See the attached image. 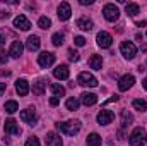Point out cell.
I'll use <instances>...</instances> for the list:
<instances>
[{"label": "cell", "mask_w": 147, "mask_h": 146, "mask_svg": "<svg viewBox=\"0 0 147 146\" xmlns=\"http://www.w3.org/2000/svg\"><path fill=\"white\" fill-rule=\"evenodd\" d=\"M57 129L67 136H75L80 131V122L79 120H67V122H60L57 124Z\"/></svg>", "instance_id": "6da1fadb"}, {"label": "cell", "mask_w": 147, "mask_h": 146, "mask_svg": "<svg viewBox=\"0 0 147 146\" xmlns=\"http://www.w3.org/2000/svg\"><path fill=\"white\" fill-rule=\"evenodd\" d=\"M146 141H147V134H146V131H144L142 127L134 129L132 134H130V138H128V143H130L132 146H142Z\"/></svg>", "instance_id": "7a4b0ae2"}, {"label": "cell", "mask_w": 147, "mask_h": 146, "mask_svg": "<svg viewBox=\"0 0 147 146\" xmlns=\"http://www.w3.org/2000/svg\"><path fill=\"white\" fill-rule=\"evenodd\" d=\"M103 14H105V19L110 21V23H115V21L120 17V10H118V7L113 5V3H106V5H105Z\"/></svg>", "instance_id": "3957f363"}, {"label": "cell", "mask_w": 147, "mask_h": 146, "mask_svg": "<svg viewBox=\"0 0 147 146\" xmlns=\"http://www.w3.org/2000/svg\"><path fill=\"white\" fill-rule=\"evenodd\" d=\"M79 84L87 86V88H96L98 86V79L89 72H80L79 74Z\"/></svg>", "instance_id": "277c9868"}, {"label": "cell", "mask_w": 147, "mask_h": 146, "mask_svg": "<svg viewBox=\"0 0 147 146\" xmlns=\"http://www.w3.org/2000/svg\"><path fill=\"white\" fill-rule=\"evenodd\" d=\"M120 50H121L123 57H127V59H134V57L137 55V46H135L132 41H123V43L120 45Z\"/></svg>", "instance_id": "5b68a950"}, {"label": "cell", "mask_w": 147, "mask_h": 146, "mask_svg": "<svg viewBox=\"0 0 147 146\" xmlns=\"http://www.w3.org/2000/svg\"><path fill=\"white\" fill-rule=\"evenodd\" d=\"M53 62H55V55H53L51 52H43V53H39V57H38V64H39L43 69L53 65Z\"/></svg>", "instance_id": "8992f818"}, {"label": "cell", "mask_w": 147, "mask_h": 146, "mask_svg": "<svg viewBox=\"0 0 147 146\" xmlns=\"http://www.w3.org/2000/svg\"><path fill=\"white\" fill-rule=\"evenodd\" d=\"M134 83H135V77H134L132 74H125V76L120 77V81H118V89H120V91H127V89H130V88L134 86Z\"/></svg>", "instance_id": "52a82bcc"}, {"label": "cell", "mask_w": 147, "mask_h": 146, "mask_svg": "<svg viewBox=\"0 0 147 146\" xmlns=\"http://www.w3.org/2000/svg\"><path fill=\"white\" fill-rule=\"evenodd\" d=\"M96 40H98V45H99L101 48H110L111 43H113V38H111V35H110V33H106V31L98 33Z\"/></svg>", "instance_id": "ba28073f"}, {"label": "cell", "mask_w": 147, "mask_h": 146, "mask_svg": "<svg viewBox=\"0 0 147 146\" xmlns=\"http://www.w3.org/2000/svg\"><path fill=\"white\" fill-rule=\"evenodd\" d=\"M14 26H16V28H19V29H22V31L31 29V23H29V19H28L24 14H19V16L14 19Z\"/></svg>", "instance_id": "9c48e42d"}, {"label": "cell", "mask_w": 147, "mask_h": 146, "mask_svg": "<svg viewBox=\"0 0 147 146\" xmlns=\"http://www.w3.org/2000/svg\"><path fill=\"white\" fill-rule=\"evenodd\" d=\"M5 132L7 134H14V136H19L21 134V127H19V124L14 119H7L5 120Z\"/></svg>", "instance_id": "30bf717a"}, {"label": "cell", "mask_w": 147, "mask_h": 146, "mask_svg": "<svg viewBox=\"0 0 147 146\" xmlns=\"http://www.w3.org/2000/svg\"><path fill=\"white\" fill-rule=\"evenodd\" d=\"M113 112L110 110H101L99 113H98V122H99V126H108L113 122Z\"/></svg>", "instance_id": "8fae6325"}, {"label": "cell", "mask_w": 147, "mask_h": 146, "mask_svg": "<svg viewBox=\"0 0 147 146\" xmlns=\"http://www.w3.org/2000/svg\"><path fill=\"white\" fill-rule=\"evenodd\" d=\"M70 14H72L70 3H69V2H62V3L58 5V17H60L62 21H67V19L70 17Z\"/></svg>", "instance_id": "7c38bea8"}, {"label": "cell", "mask_w": 147, "mask_h": 146, "mask_svg": "<svg viewBox=\"0 0 147 146\" xmlns=\"http://www.w3.org/2000/svg\"><path fill=\"white\" fill-rule=\"evenodd\" d=\"M21 119H22L24 122H29V124L36 122V110L33 108V107H28L26 110L21 112Z\"/></svg>", "instance_id": "4fadbf2b"}, {"label": "cell", "mask_w": 147, "mask_h": 146, "mask_svg": "<svg viewBox=\"0 0 147 146\" xmlns=\"http://www.w3.org/2000/svg\"><path fill=\"white\" fill-rule=\"evenodd\" d=\"M16 91L21 95V96H26L29 93V83L26 79H17L16 81Z\"/></svg>", "instance_id": "5bb4252c"}, {"label": "cell", "mask_w": 147, "mask_h": 146, "mask_svg": "<svg viewBox=\"0 0 147 146\" xmlns=\"http://www.w3.org/2000/svg\"><path fill=\"white\" fill-rule=\"evenodd\" d=\"M80 102H82L86 107H91V105H96L98 96H96L94 93H82V95H80Z\"/></svg>", "instance_id": "9a60e30c"}, {"label": "cell", "mask_w": 147, "mask_h": 146, "mask_svg": "<svg viewBox=\"0 0 147 146\" xmlns=\"http://www.w3.org/2000/svg\"><path fill=\"white\" fill-rule=\"evenodd\" d=\"M62 138L55 132H48L46 134V146H62Z\"/></svg>", "instance_id": "2e32d148"}, {"label": "cell", "mask_w": 147, "mask_h": 146, "mask_svg": "<svg viewBox=\"0 0 147 146\" xmlns=\"http://www.w3.org/2000/svg\"><path fill=\"white\" fill-rule=\"evenodd\" d=\"M69 74H70V71H69L67 65H58V67L53 71V76H55L57 79H69Z\"/></svg>", "instance_id": "e0dca14e"}, {"label": "cell", "mask_w": 147, "mask_h": 146, "mask_svg": "<svg viewBox=\"0 0 147 146\" xmlns=\"http://www.w3.org/2000/svg\"><path fill=\"white\" fill-rule=\"evenodd\" d=\"M75 26L79 29H82V31H91L92 29V21L91 19H86V17H80V19H77Z\"/></svg>", "instance_id": "ac0fdd59"}, {"label": "cell", "mask_w": 147, "mask_h": 146, "mask_svg": "<svg viewBox=\"0 0 147 146\" xmlns=\"http://www.w3.org/2000/svg\"><path fill=\"white\" fill-rule=\"evenodd\" d=\"M22 43L21 41H14L12 43V46H10V57H14V59H19L21 55H22Z\"/></svg>", "instance_id": "d6986e66"}, {"label": "cell", "mask_w": 147, "mask_h": 146, "mask_svg": "<svg viewBox=\"0 0 147 146\" xmlns=\"http://www.w3.org/2000/svg\"><path fill=\"white\" fill-rule=\"evenodd\" d=\"M39 45H41L39 36H36V35H31V36L28 38V50H31V52H36L38 48H39Z\"/></svg>", "instance_id": "ffe728a7"}, {"label": "cell", "mask_w": 147, "mask_h": 146, "mask_svg": "<svg viewBox=\"0 0 147 146\" xmlns=\"http://www.w3.org/2000/svg\"><path fill=\"white\" fill-rule=\"evenodd\" d=\"M89 65H91V69H94V71H101V65H103L101 55H92V57L89 59Z\"/></svg>", "instance_id": "44dd1931"}, {"label": "cell", "mask_w": 147, "mask_h": 146, "mask_svg": "<svg viewBox=\"0 0 147 146\" xmlns=\"http://www.w3.org/2000/svg\"><path fill=\"white\" fill-rule=\"evenodd\" d=\"M45 89H46V83H45V81H36V83L33 84V93H34L36 96H41V95L45 93Z\"/></svg>", "instance_id": "7402d4cb"}, {"label": "cell", "mask_w": 147, "mask_h": 146, "mask_svg": "<svg viewBox=\"0 0 147 146\" xmlns=\"http://www.w3.org/2000/svg\"><path fill=\"white\" fill-rule=\"evenodd\" d=\"M125 12H127L130 17H135V16L140 12V7H139L137 3H127V5H125Z\"/></svg>", "instance_id": "603a6c76"}, {"label": "cell", "mask_w": 147, "mask_h": 146, "mask_svg": "<svg viewBox=\"0 0 147 146\" xmlns=\"http://www.w3.org/2000/svg\"><path fill=\"white\" fill-rule=\"evenodd\" d=\"M132 122H134V115H132L128 110H121V126L127 127V126L132 124Z\"/></svg>", "instance_id": "cb8c5ba5"}, {"label": "cell", "mask_w": 147, "mask_h": 146, "mask_svg": "<svg viewBox=\"0 0 147 146\" xmlns=\"http://www.w3.org/2000/svg\"><path fill=\"white\" fill-rule=\"evenodd\" d=\"M101 141H103V139H101V136H99V134H96V132H92V134H89V136H87V145H89V146H99V145H101Z\"/></svg>", "instance_id": "d4e9b609"}, {"label": "cell", "mask_w": 147, "mask_h": 146, "mask_svg": "<svg viewBox=\"0 0 147 146\" xmlns=\"http://www.w3.org/2000/svg\"><path fill=\"white\" fill-rule=\"evenodd\" d=\"M50 88H51V91H53V95H55L57 98H62V96L65 95V88L60 86V84H51Z\"/></svg>", "instance_id": "484cf974"}, {"label": "cell", "mask_w": 147, "mask_h": 146, "mask_svg": "<svg viewBox=\"0 0 147 146\" xmlns=\"http://www.w3.org/2000/svg\"><path fill=\"white\" fill-rule=\"evenodd\" d=\"M132 105H134L135 110H140V112H146L147 110V102L146 100H139V98H137V100L132 102Z\"/></svg>", "instance_id": "4316f807"}, {"label": "cell", "mask_w": 147, "mask_h": 146, "mask_svg": "<svg viewBox=\"0 0 147 146\" xmlns=\"http://www.w3.org/2000/svg\"><path fill=\"white\" fill-rule=\"evenodd\" d=\"M17 110H19L17 102H14V100H9V102H5V112H9V113H14V112H17Z\"/></svg>", "instance_id": "83f0119b"}, {"label": "cell", "mask_w": 147, "mask_h": 146, "mask_svg": "<svg viewBox=\"0 0 147 146\" xmlns=\"http://www.w3.org/2000/svg\"><path fill=\"white\" fill-rule=\"evenodd\" d=\"M38 26H39L41 29H48V28L51 26V21H50L48 17H39V21H38Z\"/></svg>", "instance_id": "f1b7e54d"}, {"label": "cell", "mask_w": 147, "mask_h": 146, "mask_svg": "<svg viewBox=\"0 0 147 146\" xmlns=\"http://www.w3.org/2000/svg\"><path fill=\"white\" fill-rule=\"evenodd\" d=\"M51 43H53L55 46L63 45V35H62V33H55V35H53V38H51Z\"/></svg>", "instance_id": "f546056e"}, {"label": "cell", "mask_w": 147, "mask_h": 146, "mask_svg": "<svg viewBox=\"0 0 147 146\" xmlns=\"http://www.w3.org/2000/svg\"><path fill=\"white\" fill-rule=\"evenodd\" d=\"M67 108L69 110H77L79 108V100H75V98H69V100H67Z\"/></svg>", "instance_id": "4dcf8cb0"}, {"label": "cell", "mask_w": 147, "mask_h": 146, "mask_svg": "<svg viewBox=\"0 0 147 146\" xmlns=\"http://www.w3.org/2000/svg\"><path fill=\"white\" fill-rule=\"evenodd\" d=\"M24 146H39V139H38L36 136H31V138L26 141V145Z\"/></svg>", "instance_id": "1f68e13d"}, {"label": "cell", "mask_w": 147, "mask_h": 146, "mask_svg": "<svg viewBox=\"0 0 147 146\" xmlns=\"http://www.w3.org/2000/svg\"><path fill=\"white\" fill-rule=\"evenodd\" d=\"M69 59H70L72 62H77V60H79V53H77L75 50H69Z\"/></svg>", "instance_id": "d6a6232c"}, {"label": "cell", "mask_w": 147, "mask_h": 146, "mask_svg": "<svg viewBox=\"0 0 147 146\" xmlns=\"http://www.w3.org/2000/svg\"><path fill=\"white\" fill-rule=\"evenodd\" d=\"M74 43H75L77 46H84V45H86V40H84L82 36H75L74 38Z\"/></svg>", "instance_id": "836d02e7"}, {"label": "cell", "mask_w": 147, "mask_h": 146, "mask_svg": "<svg viewBox=\"0 0 147 146\" xmlns=\"http://www.w3.org/2000/svg\"><path fill=\"white\" fill-rule=\"evenodd\" d=\"M7 60H9L7 53H5L3 50H0V64H7Z\"/></svg>", "instance_id": "e575fe53"}, {"label": "cell", "mask_w": 147, "mask_h": 146, "mask_svg": "<svg viewBox=\"0 0 147 146\" xmlns=\"http://www.w3.org/2000/svg\"><path fill=\"white\" fill-rule=\"evenodd\" d=\"M60 103V98H57V96H53V98H50V105L51 107H57Z\"/></svg>", "instance_id": "d590c367"}, {"label": "cell", "mask_w": 147, "mask_h": 146, "mask_svg": "<svg viewBox=\"0 0 147 146\" xmlns=\"http://www.w3.org/2000/svg\"><path fill=\"white\" fill-rule=\"evenodd\" d=\"M113 102H118V96L115 95V96H111V98H108L106 102H105V105H108V103H113Z\"/></svg>", "instance_id": "8d00e7d4"}, {"label": "cell", "mask_w": 147, "mask_h": 146, "mask_svg": "<svg viewBox=\"0 0 147 146\" xmlns=\"http://www.w3.org/2000/svg\"><path fill=\"white\" fill-rule=\"evenodd\" d=\"M5 89H7V84H5V83H0V96L3 95V91H5Z\"/></svg>", "instance_id": "74e56055"}, {"label": "cell", "mask_w": 147, "mask_h": 146, "mask_svg": "<svg viewBox=\"0 0 147 146\" xmlns=\"http://www.w3.org/2000/svg\"><path fill=\"white\" fill-rule=\"evenodd\" d=\"M82 5H92V0H80Z\"/></svg>", "instance_id": "f35d334b"}, {"label": "cell", "mask_w": 147, "mask_h": 146, "mask_svg": "<svg viewBox=\"0 0 147 146\" xmlns=\"http://www.w3.org/2000/svg\"><path fill=\"white\" fill-rule=\"evenodd\" d=\"M146 24H147V21H139V23H137L139 28H142V26H146Z\"/></svg>", "instance_id": "ab89813d"}, {"label": "cell", "mask_w": 147, "mask_h": 146, "mask_svg": "<svg viewBox=\"0 0 147 146\" xmlns=\"http://www.w3.org/2000/svg\"><path fill=\"white\" fill-rule=\"evenodd\" d=\"M3 43H5V38L2 36V35H0V46H2V45H3Z\"/></svg>", "instance_id": "60d3db41"}, {"label": "cell", "mask_w": 147, "mask_h": 146, "mask_svg": "<svg viewBox=\"0 0 147 146\" xmlns=\"http://www.w3.org/2000/svg\"><path fill=\"white\" fill-rule=\"evenodd\" d=\"M142 86H144V88H146V89H147V77H146V79H144V81H142Z\"/></svg>", "instance_id": "b9f144b4"}]
</instances>
